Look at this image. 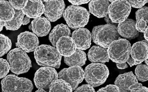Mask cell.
<instances>
[{
	"label": "cell",
	"mask_w": 148,
	"mask_h": 92,
	"mask_svg": "<svg viewBox=\"0 0 148 92\" xmlns=\"http://www.w3.org/2000/svg\"><path fill=\"white\" fill-rule=\"evenodd\" d=\"M28 1H12L10 0L9 3L12 6L13 8L16 10H21L24 8L27 3Z\"/></svg>",
	"instance_id": "cell-31"
},
{
	"label": "cell",
	"mask_w": 148,
	"mask_h": 92,
	"mask_svg": "<svg viewBox=\"0 0 148 92\" xmlns=\"http://www.w3.org/2000/svg\"><path fill=\"white\" fill-rule=\"evenodd\" d=\"M71 38L78 50H86L91 46V34L87 28H82L74 31Z\"/></svg>",
	"instance_id": "cell-14"
},
{
	"label": "cell",
	"mask_w": 148,
	"mask_h": 92,
	"mask_svg": "<svg viewBox=\"0 0 148 92\" xmlns=\"http://www.w3.org/2000/svg\"><path fill=\"white\" fill-rule=\"evenodd\" d=\"M74 92H96L95 90L91 85H83L80 87H77Z\"/></svg>",
	"instance_id": "cell-34"
},
{
	"label": "cell",
	"mask_w": 148,
	"mask_h": 92,
	"mask_svg": "<svg viewBox=\"0 0 148 92\" xmlns=\"http://www.w3.org/2000/svg\"><path fill=\"white\" fill-rule=\"evenodd\" d=\"M12 47L11 41L6 36L0 34V57L7 54Z\"/></svg>",
	"instance_id": "cell-28"
},
{
	"label": "cell",
	"mask_w": 148,
	"mask_h": 92,
	"mask_svg": "<svg viewBox=\"0 0 148 92\" xmlns=\"http://www.w3.org/2000/svg\"><path fill=\"white\" fill-rule=\"evenodd\" d=\"M127 62L130 67L133 66V65H138V64H140L141 63V62H140L135 61L131 57H129Z\"/></svg>",
	"instance_id": "cell-37"
},
{
	"label": "cell",
	"mask_w": 148,
	"mask_h": 92,
	"mask_svg": "<svg viewBox=\"0 0 148 92\" xmlns=\"http://www.w3.org/2000/svg\"><path fill=\"white\" fill-rule=\"evenodd\" d=\"M38 44L39 40L36 34L26 31L18 36L16 46L26 52H30L35 51Z\"/></svg>",
	"instance_id": "cell-13"
},
{
	"label": "cell",
	"mask_w": 148,
	"mask_h": 92,
	"mask_svg": "<svg viewBox=\"0 0 148 92\" xmlns=\"http://www.w3.org/2000/svg\"><path fill=\"white\" fill-rule=\"evenodd\" d=\"M49 92H73V90L69 83L58 79L51 83Z\"/></svg>",
	"instance_id": "cell-26"
},
{
	"label": "cell",
	"mask_w": 148,
	"mask_h": 92,
	"mask_svg": "<svg viewBox=\"0 0 148 92\" xmlns=\"http://www.w3.org/2000/svg\"><path fill=\"white\" fill-rule=\"evenodd\" d=\"M86 61L87 55L85 52L80 50H76L75 52L70 56L64 58V63L69 66H82L85 64Z\"/></svg>",
	"instance_id": "cell-23"
},
{
	"label": "cell",
	"mask_w": 148,
	"mask_h": 92,
	"mask_svg": "<svg viewBox=\"0 0 148 92\" xmlns=\"http://www.w3.org/2000/svg\"><path fill=\"white\" fill-rule=\"evenodd\" d=\"M15 14L12 20L4 22V26L7 30L16 31L20 28L22 24L24 14L22 10H14Z\"/></svg>",
	"instance_id": "cell-25"
},
{
	"label": "cell",
	"mask_w": 148,
	"mask_h": 92,
	"mask_svg": "<svg viewBox=\"0 0 148 92\" xmlns=\"http://www.w3.org/2000/svg\"><path fill=\"white\" fill-rule=\"evenodd\" d=\"M109 75L108 68L104 64L92 63L85 68L84 78L86 82L93 87L102 85Z\"/></svg>",
	"instance_id": "cell-5"
},
{
	"label": "cell",
	"mask_w": 148,
	"mask_h": 92,
	"mask_svg": "<svg viewBox=\"0 0 148 92\" xmlns=\"http://www.w3.org/2000/svg\"><path fill=\"white\" fill-rule=\"evenodd\" d=\"M148 28L144 32V36L146 41H148Z\"/></svg>",
	"instance_id": "cell-42"
},
{
	"label": "cell",
	"mask_w": 148,
	"mask_h": 92,
	"mask_svg": "<svg viewBox=\"0 0 148 92\" xmlns=\"http://www.w3.org/2000/svg\"><path fill=\"white\" fill-rule=\"evenodd\" d=\"M148 59H147L145 60V62L146 64V65H148Z\"/></svg>",
	"instance_id": "cell-45"
},
{
	"label": "cell",
	"mask_w": 148,
	"mask_h": 92,
	"mask_svg": "<svg viewBox=\"0 0 148 92\" xmlns=\"http://www.w3.org/2000/svg\"><path fill=\"white\" fill-rule=\"evenodd\" d=\"M116 66L119 69H124L128 67V65L126 62L116 64Z\"/></svg>",
	"instance_id": "cell-39"
},
{
	"label": "cell",
	"mask_w": 148,
	"mask_h": 92,
	"mask_svg": "<svg viewBox=\"0 0 148 92\" xmlns=\"http://www.w3.org/2000/svg\"><path fill=\"white\" fill-rule=\"evenodd\" d=\"M35 92H48L47 91H46L45 90H44L43 89H38L37 91H36Z\"/></svg>",
	"instance_id": "cell-44"
},
{
	"label": "cell",
	"mask_w": 148,
	"mask_h": 92,
	"mask_svg": "<svg viewBox=\"0 0 148 92\" xmlns=\"http://www.w3.org/2000/svg\"><path fill=\"white\" fill-rule=\"evenodd\" d=\"M109 1H91L88 4L90 13L99 18L105 17L108 13Z\"/></svg>",
	"instance_id": "cell-21"
},
{
	"label": "cell",
	"mask_w": 148,
	"mask_h": 92,
	"mask_svg": "<svg viewBox=\"0 0 148 92\" xmlns=\"http://www.w3.org/2000/svg\"><path fill=\"white\" fill-rule=\"evenodd\" d=\"M71 36V31L69 26L66 24H58L53 28L50 33L49 39L53 46L56 47V44L59 39L63 36Z\"/></svg>",
	"instance_id": "cell-22"
},
{
	"label": "cell",
	"mask_w": 148,
	"mask_h": 92,
	"mask_svg": "<svg viewBox=\"0 0 148 92\" xmlns=\"http://www.w3.org/2000/svg\"><path fill=\"white\" fill-rule=\"evenodd\" d=\"M29 27L36 36L43 37L48 34L51 29V25L46 18L40 17L34 19Z\"/></svg>",
	"instance_id": "cell-16"
},
{
	"label": "cell",
	"mask_w": 148,
	"mask_h": 92,
	"mask_svg": "<svg viewBox=\"0 0 148 92\" xmlns=\"http://www.w3.org/2000/svg\"><path fill=\"white\" fill-rule=\"evenodd\" d=\"M3 92H32L33 85L32 81L24 77L9 75L1 81Z\"/></svg>",
	"instance_id": "cell-6"
},
{
	"label": "cell",
	"mask_w": 148,
	"mask_h": 92,
	"mask_svg": "<svg viewBox=\"0 0 148 92\" xmlns=\"http://www.w3.org/2000/svg\"><path fill=\"white\" fill-rule=\"evenodd\" d=\"M69 1L72 4H73V5L75 6L86 4V3H88L90 2V1H71V0H69Z\"/></svg>",
	"instance_id": "cell-36"
},
{
	"label": "cell",
	"mask_w": 148,
	"mask_h": 92,
	"mask_svg": "<svg viewBox=\"0 0 148 92\" xmlns=\"http://www.w3.org/2000/svg\"><path fill=\"white\" fill-rule=\"evenodd\" d=\"M136 77L137 80L141 82H145L148 80V65L140 64L135 69Z\"/></svg>",
	"instance_id": "cell-27"
},
{
	"label": "cell",
	"mask_w": 148,
	"mask_h": 92,
	"mask_svg": "<svg viewBox=\"0 0 148 92\" xmlns=\"http://www.w3.org/2000/svg\"><path fill=\"white\" fill-rule=\"evenodd\" d=\"M136 21L144 20L146 23H148V7L145 6L139 9L136 12Z\"/></svg>",
	"instance_id": "cell-30"
},
{
	"label": "cell",
	"mask_w": 148,
	"mask_h": 92,
	"mask_svg": "<svg viewBox=\"0 0 148 92\" xmlns=\"http://www.w3.org/2000/svg\"><path fill=\"white\" fill-rule=\"evenodd\" d=\"M130 92H148V89L146 87H143L140 88H137L133 89Z\"/></svg>",
	"instance_id": "cell-38"
},
{
	"label": "cell",
	"mask_w": 148,
	"mask_h": 92,
	"mask_svg": "<svg viewBox=\"0 0 148 92\" xmlns=\"http://www.w3.org/2000/svg\"><path fill=\"white\" fill-rule=\"evenodd\" d=\"M58 75V79L69 83L75 90L84 80V71L81 67L72 66L62 70Z\"/></svg>",
	"instance_id": "cell-10"
},
{
	"label": "cell",
	"mask_w": 148,
	"mask_h": 92,
	"mask_svg": "<svg viewBox=\"0 0 148 92\" xmlns=\"http://www.w3.org/2000/svg\"><path fill=\"white\" fill-rule=\"evenodd\" d=\"M104 20H105V21L106 22L107 24H113L112 21H111V19H110V18L109 17L108 15H107L105 17Z\"/></svg>",
	"instance_id": "cell-41"
},
{
	"label": "cell",
	"mask_w": 148,
	"mask_h": 92,
	"mask_svg": "<svg viewBox=\"0 0 148 92\" xmlns=\"http://www.w3.org/2000/svg\"><path fill=\"white\" fill-rule=\"evenodd\" d=\"M88 56L92 63H105L110 60L107 49L99 46H93L88 51Z\"/></svg>",
	"instance_id": "cell-20"
},
{
	"label": "cell",
	"mask_w": 148,
	"mask_h": 92,
	"mask_svg": "<svg viewBox=\"0 0 148 92\" xmlns=\"http://www.w3.org/2000/svg\"><path fill=\"white\" fill-rule=\"evenodd\" d=\"M30 18L27 16H25L23 18V22H22V24L23 26L27 25L29 23H30Z\"/></svg>",
	"instance_id": "cell-40"
},
{
	"label": "cell",
	"mask_w": 148,
	"mask_h": 92,
	"mask_svg": "<svg viewBox=\"0 0 148 92\" xmlns=\"http://www.w3.org/2000/svg\"><path fill=\"white\" fill-rule=\"evenodd\" d=\"M22 11L26 16L30 18L41 17L44 13V4L41 1H28Z\"/></svg>",
	"instance_id": "cell-18"
},
{
	"label": "cell",
	"mask_w": 148,
	"mask_h": 92,
	"mask_svg": "<svg viewBox=\"0 0 148 92\" xmlns=\"http://www.w3.org/2000/svg\"><path fill=\"white\" fill-rule=\"evenodd\" d=\"M135 27L138 32L144 33L148 28V24L144 20H138L136 23Z\"/></svg>",
	"instance_id": "cell-32"
},
{
	"label": "cell",
	"mask_w": 148,
	"mask_h": 92,
	"mask_svg": "<svg viewBox=\"0 0 148 92\" xmlns=\"http://www.w3.org/2000/svg\"><path fill=\"white\" fill-rule=\"evenodd\" d=\"M34 54L36 62L40 66L56 68L60 67L62 56L56 47L42 44L36 48Z\"/></svg>",
	"instance_id": "cell-1"
},
{
	"label": "cell",
	"mask_w": 148,
	"mask_h": 92,
	"mask_svg": "<svg viewBox=\"0 0 148 92\" xmlns=\"http://www.w3.org/2000/svg\"><path fill=\"white\" fill-rule=\"evenodd\" d=\"M148 41L138 42L131 47V57L135 61L143 62L148 59Z\"/></svg>",
	"instance_id": "cell-19"
},
{
	"label": "cell",
	"mask_w": 148,
	"mask_h": 92,
	"mask_svg": "<svg viewBox=\"0 0 148 92\" xmlns=\"http://www.w3.org/2000/svg\"><path fill=\"white\" fill-rule=\"evenodd\" d=\"M7 59L10 70L17 75L27 73L32 67V61L27 52L18 48L11 50Z\"/></svg>",
	"instance_id": "cell-4"
},
{
	"label": "cell",
	"mask_w": 148,
	"mask_h": 92,
	"mask_svg": "<svg viewBox=\"0 0 148 92\" xmlns=\"http://www.w3.org/2000/svg\"><path fill=\"white\" fill-rule=\"evenodd\" d=\"M44 15L49 21L54 22L62 16L66 4L64 1H42Z\"/></svg>",
	"instance_id": "cell-11"
},
{
	"label": "cell",
	"mask_w": 148,
	"mask_h": 92,
	"mask_svg": "<svg viewBox=\"0 0 148 92\" xmlns=\"http://www.w3.org/2000/svg\"><path fill=\"white\" fill-rule=\"evenodd\" d=\"M136 21L131 19H127L118 25L117 32L119 36L128 39H133L138 37L139 32L136 29Z\"/></svg>",
	"instance_id": "cell-15"
},
{
	"label": "cell",
	"mask_w": 148,
	"mask_h": 92,
	"mask_svg": "<svg viewBox=\"0 0 148 92\" xmlns=\"http://www.w3.org/2000/svg\"><path fill=\"white\" fill-rule=\"evenodd\" d=\"M97 92H120L118 87L114 85H109L101 88Z\"/></svg>",
	"instance_id": "cell-33"
},
{
	"label": "cell",
	"mask_w": 148,
	"mask_h": 92,
	"mask_svg": "<svg viewBox=\"0 0 148 92\" xmlns=\"http://www.w3.org/2000/svg\"><path fill=\"white\" fill-rule=\"evenodd\" d=\"M3 26H4V23L3 21H0V32L3 30Z\"/></svg>",
	"instance_id": "cell-43"
},
{
	"label": "cell",
	"mask_w": 148,
	"mask_h": 92,
	"mask_svg": "<svg viewBox=\"0 0 148 92\" xmlns=\"http://www.w3.org/2000/svg\"><path fill=\"white\" fill-rule=\"evenodd\" d=\"M63 16L69 27L77 30L82 28L88 24L90 13L84 7L72 5L64 10Z\"/></svg>",
	"instance_id": "cell-3"
},
{
	"label": "cell",
	"mask_w": 148,
	"mask_h": 92,
	"mask_svg": "<svg viewBox=\"0 0 148 92\" xmlns=\"http://www.w3.org/2000/svg\"><path fill=\"white\" fill-rule=\"evenodd\" d=\"M58 79L57 71L51 67H42L35 73L34 82L36 87L49 90L50 85L53 81Z\"/></svg>",
	"instance_id": "cell-9"
},
{
	"label": "cell",
	"mask_w": 148,
	"mask_h": 92,
	"mask_svg": "<svg viewBox=\"0 0 148 92\" xmlns=\"http://www.w3.org/2000/svg\"><path fill=\"white\" fill-rule=\"evenodd\" d=\"M114 85L118 87L120 92H130L133 89L143 87L142 84L138 83L132 72L118 75L114 81Z\"/></svg>",
	"instance_id": "cell-12"
},
{
	"label": "cell",
	"mask_w": 148,
	"mask_h": 92,
	"mask_svg": "<svg viewBox=\"0 0 148 92\" xmlns=\"http://www.w3.org/2000/svg\"><path fill=\"white\" fill-rule=\"evenodd\" d=\"M10 66L5 59L0 58V79L4 78L8 74Z\"/></svg>",
	"instance_id": "cell-29"
},
{
	"label": "cell",
	"mask_w": 148,
	"mask_h": 92,
	"mask_svg": "<svg viewBox=\"0 0 148 92\" xmlns=\"http://www.w3.org/2000/svg\"><path fill=\"white\" fill-rule=\"evenodd\" d=\"M91 38L95 44L106 49L113 42L121 38L117 32L116 26L113 24H107L94 27Z\"/></svg>",
	"instance_id": "cell-2"
},
{
	"label": "cell",
	"mask_w": 148,
	"mask_h": 92,
	"mask_svg": "<svg viewBox=\"0 0 148 92\" xmlns=\"http://www.w3.org/2000/svg\"><path fill=\"white\" fill-rule=\"evenodd\" d=\"M131 6L127 1H113L108 9V16L112 23H121L128 18Z\"/></svg>",
	"instance_id": "cell-8"
},
{
	"label": "cell",
	"mask_w": 148,
	"mask_h": 92,
	"mask_svg": "<svg viewBox=\"0 0 148 92\" xmlns=\"http://www.w3.org/2000/svg\"><path fill=\"white\" fill-rule=\"evenodd\" d=\"M130 6L135 8H141L148 3V1H128Z\"/></svg>",
	"instance_id": "cell-35"
},
{
	"label": "cell",
	"mask_w": 148,
	"mask_h": 92,
	"mask_svg": "<svg viewBox=\"0 0 148 92\" xmlns=\"http://www.w3.org/2000/svg\"><path fill=\"white\" fill-rule=\"evenodd\" d=\"M15 14L14 9L9 1H0V21H10L13 19Z\"/></svg>",
	"instance_id": "cell-24"
},
{
	"label": "cell",
	"mask_w": 148,
	"mask_h": 92,
	"mask_svg": "<svg viewBox=\"0 0 148 92\" xmlns=\"http://www.w3.org/2000/svg\"><path fill=\"white\" fill-rule=\"evenodd\" d=\"M131 47V44L125 39L115 40L107 50L109 59L116 64L127 62L130 57Z\"/></svg>",
	"instance_id": "cell-7"
},
{
	"label": "cell",
	"mask_w": 148,
	"mask_h": 92,
	"mask_svg": "<svg viewBox=\"0 0 148 92\" xmlns=\"http://www.w3.org/2000/svg\"><path fill=\"white\" fill-rule=\"evenodd\" d=\"M56 47L61 56L67 57L75 52L77 48L74 41L70 36H63L57 41Z\"/></svg>",
	"instance_id": "cell-17"
}]
</instances>
